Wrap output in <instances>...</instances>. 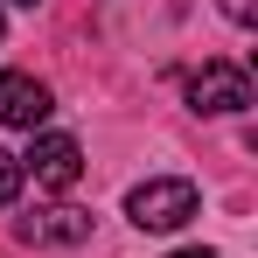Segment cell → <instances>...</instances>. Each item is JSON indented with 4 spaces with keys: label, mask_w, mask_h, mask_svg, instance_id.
Returning a JSON list of instances; mask_svg holds the SVG:
<instances>
[{
    "label": "cell",
    "mask_w": 258,
    "mask_h": 258,
    "mask_svg": "<svg viewBox=\"0 0 258 258\" xmlns=\"http://www.w3.org/2000/svg\"><path fill=\"white\" fill-rule=\"evenodd\" d=\"M0 35H7V21H0Z\"/></svg>",
    "instance_id": "9"
},
{
    "label": "cell",
    "mask_w": 258,
    "mask_h": 258,
    "mask_svg": "<svg viewBox=\"0 0 258 258\" xmlns=\"http://www.w3.org/2000/svg\"><path fill=\"white\" fill-rule=\"evenodd\" d=\"M196 210H203V196H196V181H181V174L140 181V188L126 196V216L140 223V230H181Z\"/></svg>",
    "instance_id": "1"
},
{
    "label": "cell",
    "mask_w": 258,
    "mask_h": 258,
    "mask_svg": "<svg viewBox=\"0 0 258 258\" xmlns=\"http://www.w3.org/2000/svg\"><path fill=\"white\" fill-rule=\"evenodd\" d=\"M168 258H216V251H168Z\"/></svg>",
    "instance_id": "8"
},
{
    "label": "cell",
    "mask_w": 258,
    "mask_h": 258,
    "mask_svg": "<svg viewBox=\"0 0 258 258\" xmlns=\"http://www.w3.org/2000/svg\"><path fill=\"white\" fill-rule=\"evenodd\" d=\"M14 196H21V161H14V154L0 147V210H7Z\"/></svg>",
    "instance_id": "6"
},
{
    "label": "cell",
    "mask_w": 258,
    "mask_h": 258,
    "mask_svg": "<svg viewBox=\"0 0 258 258\" xmlns=\"http://www.w3.org/2000/svg\"><path fill=\"white\" fill-rule=\"evenodd\" d=\"M223 14L230 21H258V0H223Z\"/></svg>",
    "instance_id": "7"
},
{
    "label": "cell",
    "mask_w": 258,
    "mask_h": 258,
    "mask_svg": "<svg viewBox=\"0 0 258 258\" xmlns=\"http://www.w3.org/2000/svg\"><path fill=\"white\" fill-rule=\"evenodd\" d=\"M21 7H35V0H21Z\"/></svg>",
    "instance_id": "10"
},
{
    "label": "cell",
    "mask_w": 258,
    "mask_h": 258,
    "mask_svg": "<svg viewBox=\"0 0 258 258\" xmlns=\"http://www.w3.org/2000/svg\"><path fill=\"white\" fill-rule=\"evenodd\" d=\"M0 119L21 133H35L49 119V84H35V77H21V70H0Z\"/></svg>",
    "instance_id": "4"
},
{
    "label": "cell",
    "mask_w": 258,
    "mask_h": 258,
    "mask_svg": "<svg viewBox=\"0 0 258 258\" xmlns=\"http://www.w3.org/2000/svg\"><path fill=\"white\" fill-rule=\"evenodd\" d=\"M14 230H21V244H84V237H91V216L63 203V210H35V216H21Z\"/></svg>",
    "instance_id": "5"
},
{
    "label": "cell",
    "mask_w": 258,
    "mask_h": 258,
    "mask_svg": "<svg viewBox=\"0 0 258 258\" xmlns=\"http://www.w3.org/2000/svg\"><path fill=\"white\" fill-rule=\"evenodd\" d=\"M244 105H251V77H244L237 63H203V70L188 77V112H203V119L244 112Z\"/></svg>",
    "instance_id": "2"
},
{
    "label": "cell",
    "mask_w": 258,
    "mask_h": 258,
    "mask_svg": "<svg viewBox=\"0 0 258 258\" xmlns=\"http://www.w3.org/2000/svg\"><path fill=\"white\" fill-rule=\"evenodd\" d=\"M21 174H35V188H77V174H84V147H77L70 133H42V140L28 147Z\"/></svg>",
    "instance_id": "3"
}]
</instances>
